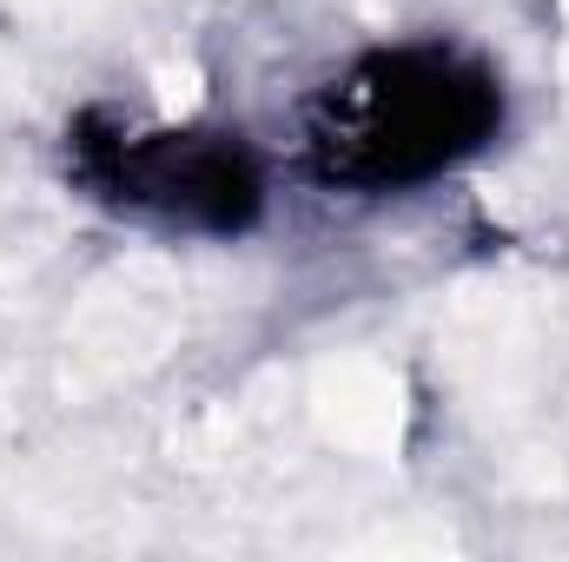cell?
Listing matches in <instances>:
<instances>
[{
	"instance_id": "obj_1",
	"label": "cell",
	"mask_w": 569,
	"mask_h": 562,
	"mask_svg": "<svg viewBox=\"0 0 569 562\" xmlns=\"http://www.w3.org/2000/svg\"><path fill=\"white\" fill-rule=\"evenodd\" d=\"M318 418L351 450H385L398 436V384L378 364H338L318 384Z\"/></svg>"
}]
</instances>
